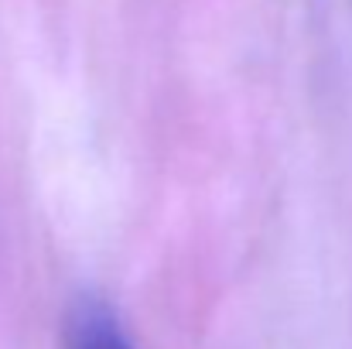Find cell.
<instances>
[{
    "instance_id": "1",
    "label": "cell",
    "mask_w": 352,
    "mask_h": 349,
    "mask_svg": "<svg viewBox=\"0 0 352 349\" xmlns=\"http://www.w3.org/2000/svg\"><path fill=\"white\" fill-rule=\"evenodd\" d=\"M65 349H133L126 343L117 319L100 302H79L69 329H65Z\"/></svg>"
}]
</instances>
